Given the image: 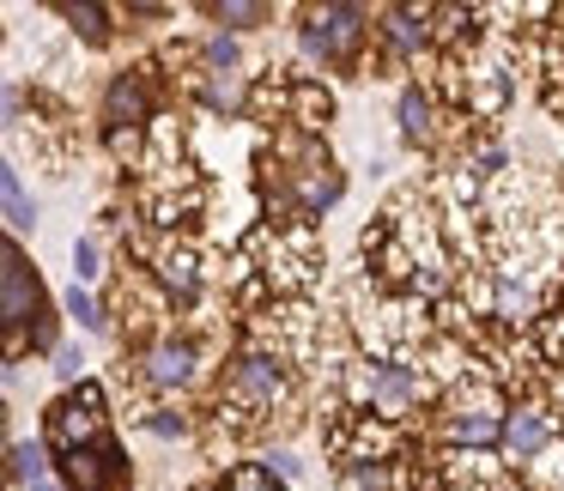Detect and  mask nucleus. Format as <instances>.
Wrapping results in <instances>:
<instances>
[{
    "label": "nucleus",
    "mask_w": 564,
    "mask_h": 491,
    "mask_svg": "<svg viewBox=\"0 0 564 491\" xmlns=\"http://www.w3.org/2000/svg\"><path fill=\"white\" fill-rule=\"evenodd\" d=\"M352 394L358 401H370V413H382V418H401L406 406L419 401V377L406 364H358L352 370Z\"/></svg>",
    "instance_id": "1"
},
{
    "label": "nucleus",
    "mask_w": 564,
    "mask_h": 491,
    "mask_svg": "<svg viewBox=\"0 0 564 491\" xmlns=\"http://www.w3.org/2000/svg\"><path fill=\"white\" fill-rule=\"evenodd\" d=\"M358 37H365V13L358 7H310L304 13V50L322 55V62H346Z\"/></svg>",
    "instance_id": "2"
},
{
    "label": "nucleus",
    "mask_w": 564,
    "mask_h": 491,
    "mask_svg": "<svg viewBox=\"0 0 564 491\" xmlns=\"http://www.w3.org/2000/svg\"><path fill=\"white\" fill-rule=\"evenodd\" d=\"M285 394V377L268 352H243L231 364V382H225V401L231 406H249V413H273V401Z\"/></svg>",
    "instance_id": "3"
},
{
    "label": "nucleus",
    "mask_w": 564,
    "mask_h": 491,
    "mask_svg": "<svg viewBox=\"0 0 564 491\" xmlns=\"http://www.w3.org/2000/svg\"><path fill=\"white\" fill-rule=\"evenodd\" d=\"M285 183H292V195H297V207L304 212H322V207H334L340 200V171H334V159L322 146H304L297 152V171H285Z\"/></svg>",
    "instance_id": "4"
},
{
    "label": "nucleus",
    "mask_w": 564,
    "mask_h": 491,
    "mask_svg": "<svg viewBox=\"0 0 564 491\" xmlns=\"http://www.w3.org/2000/svg\"><path fill=\"white\" fill-rule=\"evenodd\" d=\"M50 425H55V443H62L67 455H79L86 443L104 437V406H98V394H91V389H86V394H67V401L50 413ZM98 449H104V443H98Z\"/></svg>",
    "instance_id": "5"
},
{
    "label": "nucleus",
    "mask_w": 564,
    "mask_h": 491,
    "mask_svg": "<svg viewBox=\"0 0 564 491\" xmlns=\"http://www.w3.org/2000/svg\"><path fill=\"white\" fill-rule=\"evenodd\" d=\"M503 449H510V461H540V455L552 449V418L534 413V406L510 413L503 418Z\"/></svg>",
    "instance_id": "6"
},
{
    "label": "nucleus",
    "mask_w": 564,
    "mask_h": 491,
    "mask_svg": "<svg viewBox=\"0 0 564 491\" xmlns=\"http://www.w3.org/2000/svg\"><path fill=\"white\" fill-rule=\"evenodd\" d=\"M31 304H37V280L25 273V255L7 249V268H0V316H7V328H25Z\"/></svg>",
    "instance_id": "7"
},
{
    "label": "nucleus",
    "mask_w": 564,
    "mask_h": 491,
    "mask_svg": "<svg viewBox=\"0 0 564 491\" xmlns=\"http://www.w3.org/2000/svg\"><path fill=\"white\" fill-rule=\"evenodd\" d=\"M195 364H200V352L188 340L147 346V377L159 382V389H183V382H195Z\"/></svg>",
    "instance_id": "8"
},
{
    "label": "nucleus",
    "mask_w": 564,
    "mask_h": 491,
    "mask_svg": "<svg viewBox=\"0 0 564 491\" xmlns=\"http://www.w3.org/2000/svg\"><path fill=\"white\" fill-rule=\"evenodd\" d=\"M443 425H449V437H455V443H498V437H503L498 413H491L486 401H474V406H455V413L443 418Z\"/></svg>",
    "instance_id": "9"
},
{
    "label": "nucleus",
    "mask_w": 564,
    "mask_h": 491,
    "mask_svg": "<svg viewBox=\"0 0 564 491\" xmlns=\"http://www.w3.org/2000/svg\"><path fill=\"white\" fill-rule=\"evenodd\" d=\"M159 280L171 285L176 297L195 292V285H200V261H195V249H188V243H164V249H159Z\"/></svg>",
    "instance_id": "10"
},
{
    "label": "nucleus",
    "mask_w": 564,
    "mask_h": 491,
    "mask_svg": "<svg viewBox=\"0 0 564 491\" xmlns=\"http://www.w3.org/2000/svg\"><path fill=\"white\" fill-rule=\"evenodd\" d=\"M67 479H74V491H104L116 479V455L110 449H79L67 455Z\"/></svg>",
    "instance_id": "11"
},
{
    "label": "nucleus",
    "mask_w": 564,
    "mask_h": 491,
    "mask_svg": "<svg viewBox=\"0 0 564 491\" xmlns=\"http://www.w3.org/2000/svg\"><path fill=\"white\" fill-rule=\"evenodd\" d=\"M491 304H498L503 321H528V316H534V292H528L522 280H510V273L491 280Z\"/></svg>",
    "instance_id": "12"
},
{
    "label": "nucleus",
    "mask_w": 564,
    "mask_h": 491,
    "mask_svg": "<svg viewBox=\"0 0 564 491\" xmlns=\"http://www.w3.org/2000/svg\"><path fill=\"white\" fill-rule=\"evenodd\" d=\"M401 134L413 140V146H425L437 128H431V98L425 91H401Z\"/></svg>",
    "instance_id": "13"
},
{
    "label": "nucleus",
    "mask_w": 564,
    "mask_h": 491,
    "mask_svg": "<svg viewBox=\"0 0 564 491\" xmlns=\"http://www.w3.org/2000/svg\"><path fill=\"white\" fill-rule=\"evenodd\" d=\"M213 19H219V25H231V31H249V25H268V7H256V0H213L207 7Z\"/></svg>",
    "instance_id": "14"
},
{
    "label": "nucleus",
    "mask_w": 564,
    "mask_h": 491,
    "mask_svg": "<svg viewBox=\"0 0 564 491\" xmlns=\"http://www.w3.org/2000/svg\"><path fill=\"white\" fill-rule=\"evenodd\" d=\"M0 200H7V225L13 231H31V200H25V183H19V171H0Z\"/></svg>",
    "instance_id": "15"
},
{
    "label": "nucleus",
    "mask_w": 564,
    "mask_h": 491,
    "mask_svg": "<svg viewBox=\"0 0 564 491\" xmlns=\"http://www.w3.org/2000/svg\"><path fill=\"white\" fill-rule=\"evenodd\" d=\"M382 31H389L394 50H419V43H425V13H413V7H394Z\"/></svg>",
    "instance_id": "16"
},
{
    "label": "nucleus",
    "mask_w": 564,
    "mask_h": 491,
    "mask_svg": "<svg viewBox=\"0 0 564 491\" xmlns=\"http://www.w3.org/2000/svg\"><path fill=\"white\" fill-rule=\"evenodd\" d=\"M292 110H297V128H322L334 116V98H328V91H316V86H297L292 91Z\"/></svg>",
    "instance_id": "17"
},
{
    "label": "nucleus",
    "mask_w": 564,
    "mask_h": 491,
    "mask_svg": "<svg viewBox=\"0 0 564 491\" xmlns=\"http://www.w3.org/2000/svg\"><path fill=\"white\" fill-rule=\"evenodd\" d=\"M13 479H19V485H37V479H50V473H43V449L13 443Z\"/></svg>",
    "instance_id": "18"
},
{
    "label": "nucleus",
    "mask_w": 564,
    "mask_h": 491,
    "mask_svg": "<svg viewBox=\"0 0 564 491\" xmlns=\"http://www.w3.org/2000/svg\"><path fill=\"white\" fill-rule=\"evenodd\" d=\"M67 316H79V328H91V334L104 328V309H98V297H91V292H79V285L67 292Z\"/></svg>",
    "instance_id": "19"
},
{
    "label": "nucleus",
    "mask_w": 564,
    "mask_h": 491,
    "mask_svg": "<svg viewBox=\"0 0 564 491\" xmlns=\"http://www.w3.org/2000/svg\"><path fill=\"white\" fill-rule=\"evenodd\" d=\"M62 19H74V31H86V43H104V7H62Z\"/></svg>",
    "instance_id": "20"
},
{
    "label": "nucleus",
    "mask_w": 564,
    "mask_h": 491,
    "mask_svg": "<svg viewBox=\"0 0 564 491\" xmlns=\"http://www.w3.org/2000/svg\"><path fill=\"white\" fill-rule=\"evenodd\" d=\"M225 491H273V479L261 473V467H237V473L225 479Z\"/></svg>",
    "instance_id": "21"
},
{
    "label": "nucleus",
    "mask_w": 564,
    "mask_h": 491,
    "mask_svg": "<svg viewBox=\"0 0 564 491\" xmlns=\"http://www.w3.org/2000/svg\"><path fill=\"white\" fill-rule=\"evenodd\" d=\"M74 268H79V280L98 273V243H91V237H79V243H74Z\"/></svg>",
    "instance_id": "22"
},
{
    "label": "nucleus",
    "mask_w": 564,
    "mask_h": 491,
    "mask_svg": "<svg viewBox=\"0 0 564 491\" xmlns=\"http://www.w3.org/2000/svg\"><path fill=\"white\" fill-rule=\"evenodd\" d=\"M152 430H159V437H183V413H159V418H152Z\"/></svg>",
    "instance_id": "23"
},
{
    "label": "nucleus",
    "mask_w": 564,
    "mask_h": 491,
    "mask_svg": "<svg viewBox=\"0 0 564 491\" xmlns=\"http://www.w3.org/2000/svg\"><path fill=\"white\" fill-rule=\"evenodd\" d=\"M268 473H280V479H297V455H273V461H268Z\"/></svg>",
    "instance_id": "24"
},
{
    "label": "nucleus",
    "mask_w": 564,
    "mask_h": 491,
    "mask_svg": "<svg viewBox=\"0 0 564 491\" xmlns=\"http://www.w3.org/2000/svg\"><path fill=\"white\" fill-rule=\"evenodd\" d=\"M479 491H510V479H498V473H486V479H479Z\"/></svg>",
    "instance_id": "25"
},
{
    "label": "nucleus",
    "mask_w": 564,
    "mask_h": 491,
    "mask_svg": "<svg viewBox=\"0 0 564 491\" xmlns=\"http://www.w3.org/2000/svg\"><path fill=\"white\" fill-rule=\"evenodd\" d=\"M25 491H62V485H50V479H37V485H25Z\"/></svg>",
    "instance_id": "26"
}]
</instances>
